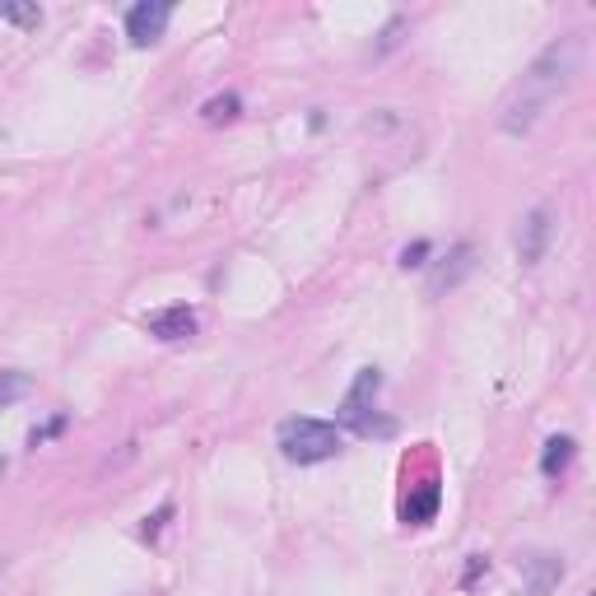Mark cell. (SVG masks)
Wrapping results in <instances>:
<instances>
[{
  "label": "cell",
  "mask_w": 596,
  "mask_h": 596,
  "mask_svg": "<svg viewBox=\"0 0 596 596\" xmlns=\"http://www.w3.org/2000/svg\"><path fill=\"white\" fill-rule=\"evenodd\" d=\"M578 70H583V38L564 33V38H555L536 61H531L527 75L517 80V89L503 98L499 131H508V136H527L531 126L545 117V108H550V103L578 80Z\"/></svg>",
  "instance_id": "6da1fadb"
},
{
  "label": "cell",
  "mask_w": 596,
  "mask_h": 596,
  "mask_svg": "<svg viewBox=\"0 0 596 596\" xmlns=\"http://www.w3.org/2000/svg\"><path fill=\"white\" fill-rule=\"evenodd\" d=\"M275 443L298 466H317V461H331L340 452V429L326 420H312V415H294V420L280 424Z\"/></svg>",
  "instance_id": "7a4b0ae2"
},
{
  "label": "cell",
  "mask_w": 596,
  "mask_h": 596,
  "mask_svg": "<svg viewBox=\"0 0 596 596\" xmlns=\"http://www.w3.org/2000/svg\"><path fill=\"white\" fill-rule=\"evenodd\" d=\"M378 387H382L378 368H359V378H354V387L345 392V401H340V410H336V429H350V434H359V438H387L392 434L396 424L373 415Z\"/></svg>",
  "instance_id": "3957f363"
},
{
  "label": "cell",
  "mask_w": 596,
  "mask_h": 596,
  "mask_svg": "<svg viewBox=\"0 0 596 596\" xmlns=\"http://www.w3.org/2000/svg\"><path fill=\"white\" fill-rule=\"evenodd\" d=\"M173 19V5H163V0H140L126 10V38L136 42V47H149V42L163 38V28Z\"/></svg>",
  "instance_id": "277c9868"
},
{
  "label": "cell",
  "mask_w": 596,
  "mask_h": 596,
  "mask_svg": "<svg viewBox=\"0 0 596 596\" xmlns=\"http://www.w3.org/2000/svg\"><path fill=\"white\" fill-rule=\"evenodd\" d=\"M550 238H555V215H550L545 205H536V210L522 219V233H517V257L527 261V266H536V261L545 257Z\"/></svg>",
  "instance_id": "5b68a950"
},
{
  "label": "cell",
  "mask_w": 596,
  "mask_h": 596,
  "mask_svg": "<svg viewBox=\"0 0 596 596\" xmlns=\"http://www.w3.org/2000/svg\"><path fill=\"white\" fill-rule=\"evenodd\" d=\"M145 326L154 340H187V336H196V312H191L187 303H177V308L149 312Z\"/></svg>",
  "instance_id": "8992f818"
},
{
  "label": "cell",
  "mask_w": 596,
  "mask_h": 596,
  "mask_svg": "<svg viewBox=\"0 0 596 596\" xmlns=\"http://www.w3.org/2000/svg\"><path fill=\"white\" fill-rule=\"evenodd\" d=\"M475 271V247L471 243H461V247H452L443 261H438V271L429 275V294H443V289H457L466 275Z\"/></svg>",
  "instance_id": "52a82bcc"
},
{
  "label": "cell",
  "mask_w": 596,
  "mask_h": 596,
  "mask_svg": "<svg viewBox=\"0 0 596 596\" xmlns=\"http://www.w3.org/2000/svg\"><path fill=\"white\" fill-rule=\"evenodd\" d=\"M522 564H527V587L536 596H545L559 578H564V564H559L555 555H531V559H522Z\"/></svg>",
  "instance_id": "ba28073f"
},
{
  "label": "cell",
  "mask_w": 596,
  "mask_h": 596,
  "mask_svg": "<svg viewBox=\"0 0 596 596\" xmlns=\"http://www.w3.org/2000/svg\"><path fill=\"white\" fill-rule=\"evenodd\" d=\"M438 499H443V494H438V485H420V489H415V494H410V499H406V508H401V517H406V522H415V527H420V522H429V517L438 513Z\"/></svg>",
  "instance_id": "9c48e42d"
},
{
  "label": "cell",
  "mask_w": 596,
  "mask_h": 596,
  "mask_svg": "<svg viewBox=\"0 0 596 596\" xmlns=\"http://www.w3.org/2000/svg\"><path fill=\"white\" fill-rule=\"evenodd\" d=\"M569 461H573V438H550L541 452V471L550 475V480H559V475L569 471Z\"/></svg>",
  "instance_id": "30bf717a"
},
{
  "label": "cell",
  "mask_w": 596,
  "mask_h": 596,
  "mask_svg": "<svg viewBox=\"0 0 596 596\" xmlns=\"http://www.w3.org/2000/svg\"><path fill=\"white\" fill-rule=\"evenodd\" d=\"M28 392H33V378H28V373H19V368H5V373H0V410L14 406V401Z\"/></svg>",
  "instance_id": "8fae6325"
},
{
  "label": "cell",
  "mask_w": 596,
  "mask_h": 596,
  "mask_svg": "<svg viewBox=\"0 0 596 596\" xmlns=\"http://www.w3.org/2000/svg\"><path fill=\"white\" fill-rule=\"evenodd\" d=\"M201 117H205L210 126L233 122V117H238V94H219V98H210V103L201 108Z\"/></svg>",
  "instance_id": "7c38bea8"
},
{
  "label": "cell",
  "mask_w": 596,
  "mask_h": 596,
  "mask_svg": "<svg viewBox=\"0 0 596 596\" xmlns=\"http://www.w3.org/2000/svg\"><path fill=\"white\" fill-rule=\"evenodd\" d=\"M0 19H5V24H19V28H38L42 10L38 5H0Z\"/></svg>",
  "instance_id": "4fadbf2b"
},
{
  "label": "cell",
  "mask_w": 596,
  "mask_h": 596,
  "mask_svg": "<svg viewBox=\"0 0 596 596\" xmlns=\"http://www.w3.org/2000/svg\"><path fill=\"white\" fill-rule=\"evenodd\" d=\"M401 33H406V19H392V24H387V33H382V42H378V52L373 56H387L396 47V42H401Z\"/></svg>",
  "instance_id": "5bb4252c"
},
{
  "label": "cell",
  "mask_w": 596,
  "mask_h": 596,
  "mask_svg": "<svg viewBox=\"0 0 596 596\" xmlns=\"http://www.w3.org/2000/svg\"><path fill=\"white\" fill-rule=\"evenodd\" d=\"M61 429H66V415H56L52 424H42V429H33V434H28V447H42L52 434H61Z\"/></svg>",
  "instance_id": "9a60e30c"
},
{
  "label": "cell",
  "mask_w": 596,
  "mask_h": 596,
  "mask_svg": "<svg viewBox=\"0 0 596 596\" xmlns=\"http://www.w3.org/2000/svg\"><path fill=\"white\" fill-rule=\"evenodd\" d=\"M424 257H429V243H415V247H406V252H401V266H424Z\"/></svg>",
  "instance_id": "2e32d148"
},
{
  "label": "cell",
  "mask_w": 596,
  "mask_h": 596,
  "mask_svg": "<svg viewBox=\"0 0 596 596\" xmlns=\"http://www.w3.org/2000/svg\"><path fill=\"white\" fill-rule=\"evenodd\" d=\"M489 569V559H480V555H475L471 559V569H466V583H475V578H480V573H485Z\"/></svg>",
  "instance_id": "e0dca14e"
},
{
  "label": "cell",
  "mask_w": 596,
  "mask_h": 596,
  "mask_svg": "<svg viewBox=\"0 0 596 596\" xmlns=\"http://www.w3.org/2000/svg\"><path fill=\"white\" fill-rule=\"evenodd\" d=\"M0 475H5V461H0Z\"/></svg>",
  "instance_id": "ac0fdd59"
}]
</instances>
